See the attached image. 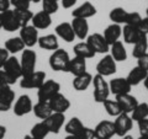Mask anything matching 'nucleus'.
<instances>
[{"label":"nucleus","mask_w":148,"mask_h":139,"mask_svg":"<svg viewBox=\"0 0 148 139\" xmlns=\"http://www.w3.org/2000/svg\"><path fill=\"white\" fill-rule=\"evenodd\" d=\"M25 47L26 46L24 43V41L20 38V36L11 37V38L5 41V48L8 49V52L11 53V54H16L18 52H21V50L25 49Z\"/></svg>","instance_id":"nucleus-32"},{"label":"nucleus","mask_w":148,"mask_h":139,"mask_svg":"<svg viewBox=\"0 0 148 139\" xmlns=\"http://www.w3.org/2000/svg\"><path fill=\"white\" fill-rule=\"evenodd\" d=\"M46 73L41 70H35L34 73L22 75L20 79V86L22 89H38L46 81Z\"/></svg>","instance_id":"nucleus-4"},{"label":"nucleus","mask_w":148,"mask_h":139,"mask_svg":"<svg viewBox=\"0 0 148 139\" xmlns=\"http://www.w3.org/2000/svg\"><path fill=\"white\" fill-rule=\"evenodd\" d=\"M11 5L14 9H18V10H24V9H30V1L29 0H10Z\"/></svg>","instance_id":"nucleus-42"},{"label":"nucleus","mask_w":148,"mask_h":139,"mask_svg":"<svg viewBox=\"0 0 148 139\" xmlns=\"http://www.w3.org/2000/svg\"><path fill=\"white\" fill-rule=\"evenodd\" d=\"M64 139H79V137L75 136V134H67V137Z\"/></svg>","instance_id":"nucleus-52"},{"label":"nucleus","mask_w":148,"mask_h":139,"mask_svg":"<svg viewBox=\"0 0 148 139\" xmlns=\"http://www.w3.org/2000/svg\"><path fill=\"white\" fill-rule=\"evenodd\" d=\"M126 17H127V11L123 7H114L109 14L110 20L114 24H119V25L125 24L126 22Z\"/></svg>","instance_id":"nucleus-35"},{"label":"nucleus","mask_w":148,"mask_h":139,"mask_svg":"<svg viewBox=\"0 0 148 139\" xmlns=\"http://www.w3.org/2000/svg\"><path fill=\"white\" fill-rule=\"evenodd\" d=\"M64 121H66V116H64V113H59V112H53L49 117L43 119L49 133L53 134H58L61 132L62 127L64 126Z\"/></svg>","instance_id":"nucleus-13"},{"label":"nucleus","mask_w":148,"mask_h":139,"mask_svg":"<svg viewBox=\"0 0 148 139\" xmlns=\"http://www.w3.org/2000/svg\"><path fill=\"white\" fill-rule=\"evenodd\" d=\"M104 37H105V40L108 41V43L111 46L112 43L115 42H117V41L120 40V37L122 36V27L121 25H119V24H111L109 25L106 29L104 30Z\"/></svg>","instance_id":"nucleus-25"},{"label":"nucleus","mask_w":148,"mask_h":139,"mask_svg":"<svg viewBox=\"0 0 148 139\" xmlns=\"http://www.w3.org/2000/svg\"><path fill=\"white\" fill-rule=\"evenodd\" d=\"M40 48H42L45 50H56L59 48V42H58V37L54 33H49V35H45L41 36L37 42Z\"/></svg>","instance_id":"nucleus-24"},{"label":"nucleus","mask_w":148,"mask_h":139,"mask_svg":"<svg viewBox=\"0 0 148 139\" xmlns=\"http://www.w3.org/2000/svg\"><path fill=\"white\" fill-rule=\"evenodd\" d=\"M86 43L92 48L95 53H100V54H105L110 52V44L108 43V41L105 40L104 35L101 33H91L86 37Z\"/></svg>","instance_id":"nucleus-7"},{"label":"nucleus","mask_w":148,"mask_h":139,"mask_svg":"<svg viewBox=\"0 0 148 139\" xmlns=\"http://www.w3.org/2000/svg\"><path fill=\"white\" fill-rule=\"evenodd\" d=\"M83 128H84V124L78 117L71 118L64 124V131H66L67 134H75V136H78L83 131Z\"/></svg>","instance_id":"nucleus-33"},{"label":"nucleus","mask_w":148,"mask_h":139,"mask_svg":"<svg viewBox=\"0 0 148 139\" xmlns=\"http://www.w3.org/2000/svg\"><path fill=\"white\" fill-rule=\"evenodd\" d=\"M58 1H61V0H58Z\"/></svg>","instance_id":"nucleus-60"},{"label":"nucleus","mask_w":148,"mask_h":139,"mask_svg":"<svg viewBox=\"0 0 148 139\" xmlns=\"http://www.w3.org/2000/svg\"><path fill=\"white\" fill-rule=\"evenodd\" d=\"M36 63H37V54L35 50L31 48H26L22 50L20 64L22 69V75H27L36 70Z\"/></svg>","instance_id":"nucleus-6"},{"label":"nucleus","mask_w":148,"mask_h":139,"mask_svg":"<svg viewBox=\"0 0 148 139\" xmlns=\"http://www.w3.org/2000/svg\"><path fill=\"white\" fill-rule=\"evenodd\" d=\"M73 31L75 33V38L79 40H86L89 36V24H88L86 18H80V17H73V21L71 22Z\"/></svg>","instance_id":"nucleus-17"},{"label":"nucleus","mask_w":148,"mask_h":139,"mask_svg":"<svg viewBox=\"0 0 148 139\" xmlns=\"http://www.w3.org/2000/svg\"><path fill=\"white\" fill-rule=\"evenodd\" d=\"M3 70L5 72L11 85H14L17 80H20L22 78V69H21L20 61L16 57H14V55H10L8 58L6 63L3 67Z\"/></svg>","instance_id":"nucleus-3"},{"label":"nucleus","mask_w":148,"mask_h":139,"mask_svg":"<svg viewBox=\"0 0 148 139\" xmlns=\"http://www.w3.org/2000/svg\"><path fill=\"white\" fill-rule=\"evenodd\" d=\"M141 21H142V16L140 15V12H137V11L127 12V17H126V22H125V25L138 27Z\"/></svg>","instance_id":"nucleus-41"},{"label":"nucleus","mask_w":148,"mask_h":139,"mask_svg":"<svg viewBox=\"0 0 148 139\" xmlns=\"http://www.w3.org/2000/svg\"><path fill=\"white\" fill-rule=\"evenodd\" d=\"M41 3H42V10L49 15L56 14L59 9L58 0H41Z\"/></svg>","instance_id":"nucleus-40"},{"label":"nucleus","mask_w":148,"mask_h":139,"mask_svg":"<svg viewBox=\"0 0 148 139\" xmlns=\"http://www.w3.org/2000/svg\"><path fill=\"white\" fill-rule=\"evenodd\" d=\"M137 65L148 72V53H145L142 57L137 58Z\"/></svg>","instance_id":"nucleus-45"},{"label":"nucleus","mask_w":148,"mask_h":139,"mask_svg":"<svg viewBox=\"0 0 148 139\" xmlns=\"http://www.w3.org/2000/svg\"><path fill=\"white\" fill-rule=\"evenodd\" d=\"M114 126H115V134L119 137H123L132 129L133 126V119L131 118L130 113H125L122 112L121 114H119L116 119L114 121Z\"/></svg>","instance_id":"nucleus-8"},{"label":"nucleus","mask_w":148,"mask_h":139,"mask_svg":"<svg viewBox=\"0 0 148 139\" xmlns=\"http://www.w3.org/2000/svg\"><path fill=\"white\" fill-rule=\"evenodd\" d=\"M138 139H148V133H145V134H140Z\"/></svg>","instance_id":"nucleus-54"},{"label":"nucleus","mask_w":148,"mask_h":139,"mask_svg":"<svg viewBox=\"0 0 148 139\" xmlns=\"http://www.w3.org/2000/svg\"><path fill=\"white\" fill-rule=\"evenodd\" d=\"M15 102V91L9 86L0 90V112H6L10 110Z\"/></svg>","instance_id":"nucleus-19"},{"label":"nucleus","mask_w":148,"mask_h":139,"mask_svg":"<svg viewBox=\"0 0 148 139\" xmlns=\"http://www.w3.org/2000/svg\"><path fill=\"white\" fill-rule=\"evenodd\" d=\"M15 11V15L18 20V24L21 27L27 26L29 22H31L32 17H34V12H32L30 9H24V10H18V9H14Z\"/></svg>","instance_id":"nucleus-38"},{"label":"nucleus","mask_w":148,"mask_h":139,"mask_svg":"<svg viewBox=\"0 0 148 139\" xmlns=\"http://www.w3.org/2000/svg\"><path fill=\"white\" fill-rule=\"evenodd\" d=\"M32 112L35 113V116L37 118H40L43 121V119L49 117V116L53 113V111L51 108L48 101H37V104L34 105Z\"/></svg>","instance_id":"nucleus-28"},{"label":"nucleus","mask_w":148,"mask_h":139,"mask_svg":"<svg viewBox=\"0 0 148 139\" xmlns=\"http://www.w3.org/2000/svg\"><path fill=\"white\" fill-rule=\"evenodd\" d=\"M91 84H92V75L88 72L80 74L78 76H74L73 87L77 91H85Z\"/></svg>","instance_id":"nucleus-27"},{"label":"nucleus","mask_w":148,"mask_h":139,"mask_svg":"<svg viewBox=\"0 0 148 139\" xmlns=\"http://www.w3.org/2000/svg\"><path fill=\"white\" fill-rule=\"evenodd\" d=\"M9 86H11L10 81H9V78L6 76L5 72H4L3 69H0V90L6 89Z\"/></svg>","instance_id":"nucleus-44"},{"label":"nucleus","mask_w":148,"mask_h":139,"mask_svg":"<svg viewBox=\"0 0 148 139\" xmlns=\"http://www.w3.org/2000/svg\"><path fill=\"white\" fill-rule=\"evenodd\" d=\"M1 17H3V29L5 31L15 32V31L21 29V26L18 24V20H17L14 10H10V9H9V10L1 12Z\"/></svg>","instance_id":"nucleus-16"},{"label":"nucleus","mask_w":148,"mask_h":139,"mask_svg":"<svg viewBox=\"0 0 148 139\" xmlns=\"http://www.w3.org/2000/svg\"><path fill=\"white\" fill-rule=\"evenodd\" d=\"M109 86H110V92L114 94L115 96L128 94L132 89V86L130 85V82L127 81L126 78H115L112 80H110Z\"/></svg>","instance_id":"nucleus-15"},{"label":"nucleus","mask_w":148,"mask_h":139,"mask_svg":"<svg viewBox=\"0 0 148 139\" xmlns=\"http://www.w3.org/2000/svg\"><path fill=\"white\" fill-rule=\"evenodd\" d=\"M49 106L53 112H59V113H66L71 107V101H69L66 96L61 92H57L54 96H52L48 100Z\"/></svg>","instance_id":"nucleus-14"},{"label":"nucleus","mask_w":148,"mask_h":139,"mask_svg":"<svg viewBox=\"0 0 148 139\" xmlns=\"http://www.w3.org/2000/svg\"><path fill=\"white\" fill-rule=\"evenodd\" d=\"M121 139H133V137H132V136H130V134H126V136L121 137Z\"/></svg>","instance_id":"nucleus-55"},{"label":"nucleus","mask_w":148,"mask_h":139,"mask_svg":"<svg viewBox=\"0 0 148 139\" xmlns=\"http://www.w3.org/2000/svg\"><path fill=\"white\" fill-rule=\"evenodd\" d=\"M11 6V3L10 0H0V12H4L9 10Z\"/></svg>","instance_id":"nucleus-49"},{"label":"nucleus","mask_w":148,"mask_h":139,"mask_svg":"<svg viewBox=\"0 0 148 139\" xmlns=\"http://www.w3.org/2000/svg\"><path fill=\"white\" fill-rule=\"evenodd\" d=\"M143 84H145V87L148 90V73H147V75L145 78V80H143Z\"/></svg>","instance_id":"nucleus-53"},{"label":"nucleus","mask_w":148,"mask_h":139,"mask_svg":"<svg viewBox=\"0 0 148 139\" xmlns=\"http://www.w3.org/2000/svg\"><path fill=\"white\" fill-rule=\"evenodd\" d=\"M131 118L133 121H140L143 118H148V104L147 102H138L136 106V108L132 111L131 113Z\"/></svg>","instance_id":"nucleus-39"},{"label":"nucleus","mask_w":148,"mask_h":139,"mask_svg":"<svg viewBox=\"0 0 148 139\" xmlns=\"http://www.w3.org/2000/svg\"><path fill=\"white\" fill-rule=\"evenodd\" d=\"M115 100L120 104L122 108V112L125 113H132V111L136 108V106L138 105V101L135 96H132L131 94H122V95H116L115 96Z\"/></svg>","instance_id":"nucleus-18"},{"label":"nucleus","mask_w":148,"mask_h":139,"mask_svg":"<svg viewBox=\"0 0 148 139\" xmlns=\"http://www.w3.org/2000/svg\"><path fill=\"white\" fill-rule=\"evenodd\" d=\"M85 72H86V59L77 57V55H74V58H71L68 73H71L74 76H78Z\"/></svg>","instance_id":"nucleus-26"},{"label":"nucleus","mask_w":148,"mask_h":139,"mask_svg":"<svg viewBox=\"0 0 148 139\" xmlns=\"http://www.w3.org/2000/svg\"><path fill=\"white\" fill-rule=\"evenodd\" d=\"M95 139H111L115 134V126L114 122L104 119V121L99 122L94 128Z\"/></svg>","instance_id":"nucleus-12"},{"label":"nucleus","mask_w":148,"mask_h":139,"mask_svg":"<svg viewBox=\"0 0 148 139\" xmlns=\"http://www.w3.org/2000/svg\"><path fill=\"white\" fill-rule=\"evenodd\" d=\"M61 3L64 9H71L77 4V0H61Z\"/></svg>","instance_id":"nucleus-50"},{"label":"nucleus","mask_w":148,"mask_h":139,"mask_svg":"<svg viewBox=\"0 0 148 139\" xmlns=\"http://www.w3.org/2000/svg\"><path fill=\"white\" fill-rule=\"evenodd\" d=\"M3 29V17H1V12H0V30Z\"/></svg>","instance_id":"nucleus-56"},{"label":"nucleus","mask_w":148,"mask_h":139,"mask_svg":"<svg viewBox=\"0 0 148 139\" xmlns=\"http://www.w3.org/2000/svg\"><path fill=\"white\" fill-rule=\"evenodd\" d=\"M92 85H94V92H92L94 101L98 104H104L109 99V95L111 94L109 82H106L103 75L96 74V75L92 76Z\"/></svg>","instance_id":"nucleus-1"},{"label":"nucleus","mask_w":148,"mask_h":139,"mask_svg":"<svg viewBox=\"0 0 148 139\" xmlns=\"http://www.w3.org/2000/svg\"><path fill=\"white\" fill-rule=\"evenodd\" d=\"M29 1H30V3H35V4H36V3H40L41 0H29Z\"/></svg>","instance_id":"nucleus-58"},{"label":"nucleus","mask_w":148,"mask_h":139,"mask_svg":"<svg viewBox=\"0 0 148 139\" xmlns=\"http://www.w3.org/2000/svg\"><path fill=\"white\" fill-rule=\"evenodd\" d=\"M147 73H148L147 70H145V69H142L138 65H136L135 68L131 69V72L128 73V75L126 76V79H127V81L130 82V85L131 86H137V85H140L143 80H145Z\"/></svg>","instance_id":"nucleus-29"},{"label":"nucleus","mask_w":148,"mask_h":139,"mask_svg":"<svg viewBox=\"0 0 148 139\" xmlns=\"http://www.w3.org/2000/svg\"><path fill=\"white\" fill-rule=\"evenodd\" d=\"M138 30L141 32H143L145 35H148V17H143L142 21L140 22V26H138Z\"/></svg>","instance_id":"nucleus-48"},{"label":"nucleus","mask_w":148,"mask_h":139,"mask_svg":"<svg viewBox=\"0 0 148 139\" xmlns=\"http://www.w3.org/2000/svg\"><path fill=\"white\" fill-rule=\"evenodd\" d=\"M9 57H10V53L8 52V49L0 47V69H3L4 64L6 63V61H8Z\"/></svg>","instance_id":"nucleus-46"},{"label":"nucleus","mask_w":148,"mask_h":139,"mask_svg":"<svg viewBox=\"0 0 148 139\" xmlns=\"http://www.w3.org/2000/svg\"><path fill=\"white\" fill-rule=\"evenodd\" d=\"M20 38L24 41V43L27 48H32L38 42V30L32 25H27L20 29Z\"/></svg>","instance_id":"nucleus-11"},{"label":"nucleus","mask_w":148,"mask_h":139,"mask_svg":"<svg viewBox=\"0 0 148 139\" xmlns=\"http://www.w3.org/2000/svg\"><path fill=\"white\" fill-rule=\"evenodd\" d=\"M31 25L35 26L37 30H46L52 25V15H49L46 11H38L34 14V17L31 20Z\"/></svg>","instance_id":"nucleus-20"},{"label":"nucleus","mask_w":148,"mask_h":139,"mask_svg":"<svg viewBox=\"0 0 148 139\" xmlns=\"http://www.w3.org/2000/svg\"><path fill=\"white\" fill-rule=\"evenodd\" d=\"M61 90V84L58 81L49 79L46 80L38 89H37V99L38 101H48L51 97L54 96Z\"/></svg>","instance_id":"nucleus-5"},{"label":"nucleus","mask_w":148,"mask_h":139,"mask_svg":"<svg viewBox=\"0 0 148 139\" xmlns=\"http://www.w3.org/2000/svg\"><path fill=\"white\" fill-rule=\"evenodd\" d=\"M145 35L143 32L138 30V27L125 25L122 29V36H123V42L127 44H135L141 37Z\"/></svg>","instance_id":"nucleus-22"},{"label":"nucleus","mask_w":148,"mask_h":139,"mask_svg":"<svg viewBox=\"0 0 148 139\" xmlns=\"http://www.w3.org/2000/svg\"><path fill=\"white\" fill-rule=\"evenodd\" d=\"M78 137H79V139H95L94 129L89 127H84L83 131L78 134Z\"/></svg>","instance_id":"nucleus-43"},{"label":"nucleus","mask_w":148,"mask_h":139,"mask_svg":"<svg viewBox=\"0 0 148 139\" xmlns=\"http://www.w3.org/2000/svg\"><path fill=\"white\" fill-rule=\"evenodd\" d=\"M96 15V7L92 5L90 1L83 3L80 6L75 7L72 11L73 17H80V18H89Z\"/></svg>","instance_id":"nucleus-23"},{"label":"nucleus","mask_w":148,"mask_h":139,"mask_svg":"<svg viewBox=\"0 0 148 139\" xmlns=\"http://www.w3.org/2000/svg\"><path fill=\"white\" fill-rule=\"evenodd\" d=\"M103 105H104V108L106 111V113H108L109 116H111V117H117L119 114L122 113L121 106H120V104L116 100H109L108 99Z\"/></svg>","instance_id":"nucleus-37"},{"label":"nucleus","mask_w":148,"mask_h":139,"mask_svg":"<svg viewBox=\"0 0 148 139\" xmlns=\"http://www.w3.org/2000/svg\"><path fill=\"white\" fill-rule=\"evenodd\" d=\"M56 35L59 38H62L63 41H66V42L71 43L74 41L75 38V33H74L73 31V27H72V24H69V22H61L59 25L56 26Z\"/></svg>","instance_id":"nucleus-21"},{"label":"nucleus","mask_w":148,"mask_h":139,"mask_svg":"<svg viewBox=\"0 0 148 139\" xmlns=\"http://www.w3.org/2000/svg\"><path fill=\"white\" fill-rule=\"evenodd\" d=\"M6 134V127L3 126V124H0V139H4Z\"/></svg>","instance_id":"nucleus-51"},{"label":"nucleus","mask_w":148,"mask_h":139,"mask_svg":"<svg viewBox=\"0 0 148 139\" xmlns=\"http://www.w3.org/2000/svg\"><path fill=\"white\" fill-rule=\"evenodd\" d=\"M117 70L116 67V61L111 57V54H106L99 61V63L96 64V72L100 75L105 76H111L114 75Z\"/></svg>","instance_id":"nucleus-9"},{"label":"nucleus","mask_w":148,"mask_h":139,"mask_svg":"<svg viewBox=\"0 0 148 139\" xmlns=\"http://www.w3.org/2000/svg\"><path fill=\"white\" fill-rule=\"evenodd\" d=\"M146 14H147V17H148V7H147V10H146Z\"/></svg>","instance_id":"nucleus-59"},{"label":"nucleus","mask_w":148,"mask_h":139,"mask_svg":"<svg viewBox=\"0 0 148 139\" xmlns=\"http://www.w3.org/2000/svg\"><path fill=\"white\" fill-rule=\"evenodd\" d=\"M148 49V40H147V35H143L137 42L133 44V50H132V55L136 59L142 57L145 53H147Z\"/></svg>","instance_id":"nucleus-34"},{"label":"nucleus","mask_w":148,"mask_h":139,"mask_svg":"<svg viewBox=\"0 0 148 139\" xmlns=\"http://www.w3.org/2000/svg\"><path fill=\"white\" fill-rule=\"evenodd\" d=\"M138 124V129H140V134H145L148 133V118H143L137 121Z\"/></svg>","instance_id":"nucleus-47"},{"label":"nucleus","mask_w":148,"mask_h":139,"mask_svg":"<svg viewBox=\"0 0 148 139\" xmlns=\"http://www.w3.org/2000/svg\"><path fill=\"white\" fill-rule=\"evenodd\" d=\"M69 62H71V57L67 50L62 48H58L53 50V53L49 57V67L54 72H67L68 73V67Z\"/></svg>","instance_id":"nucleus-2"},{"label":"nucleus","mask_w":148,"mask_h":139,"mask_svg":"<svg viewBox=\"0 0 148 139\" xmlns=\"http://www.w3.org/2000/svg\"><path fill=\"white\" fill-rule=\"evenodd\" d=\"M73 50H74V55L80 57V58H84V59H91V58H94L95 54H96L86 42L77 43L75 46H74Z\"/></svg>","instance_id":"nucleus-31"},{"label":"nucleus","mask_w":148,"mask_h":139,"mask_svg":"<svg viewBox=\"0 0 148 139\" xmlns=\"http://www.w3.org/2000/svg\"><path fill=\"white\" fill-rule=\"evenodd\" d=\"M110 54L116 62H125L127 59V50L121 41H117L110 46Z\"/></svg>","instance_id":"nucleus-30"},{"label":"nucleus","mask_w":148,"mask_h":139,"mask_svg":"<svg viewBox=\"0 0 148 139\" xmlns=\"http://www.w3.org/2000/svg\"><path fill=\"white\" fill-rule=\"evenodd\" d=\"M32 108H34V104H32V100L29 95H21L12 106L14 114L17 117L29 114L30 112H32Z\"/></svg>","instance_id":"nucleus-10"},{"label":"nucleus","mask_w":148,"mask_h":139,"mask_svg":"<svg viewBox=\"0 0 148 139\" xmlns=\"http://www.w3.org/2000/svg\"><path fill=\"white\" fill-rule=\"evenodd\" d=\"M22 139H35V138H34V137H31L30 134H27V136H25V137L22 138Z\"/></svg>","instance_id":"nucleus-57"},{"label":"nucleus","mask_w":148,"mask_h":139,"mask_svg":"<svg viewBox=\"0 0 148 139\" xmlns=\"http://www.w3.org/2000/svg\"><path fill=\"white\" fill-rule=\"evenodd\" d=\"M48 134H49V131L43 121L36 123L35 126L31 128V132H30V136L34 137L35 139H45Z\"/></svg>","instance_id":"nucleus-36"}]
</instances>
